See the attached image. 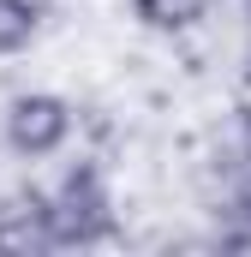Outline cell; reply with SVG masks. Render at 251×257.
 <instances>
[{
    "label": "cell",
    "mask_w": 251,
    "mask_h": 257,
    "mask_svg": "<svg viewBox=\"0 0 251 257\" xmlns=\"http://www.w3.org/2000/svg\"><path fill=\"white\" fill-rule=\"evenodd\" d=\"M120 233V209L108 192V174L96 162H72L60 186L48 192V239L54 251H90Z\"/></svg>",
    "instance_id": "obj_1"
},
{
    "label": "cell",
    "mask_w": 251,
    "mask_h": 257,
    "mask_svg": "<svg viewBox=\"0 0 251 257\" xmlns=\"http://www.w3.org/2000/svg\"><path fill=\"white\" fill-rule=\"evenodd\" d=\"M78 132V108L60 90H18L0 114V138L18 162H54Z\"/></svg>",
    "instance_id": "obj_2"
},
{
    "label": "cell",
    "mask_w": 251,
    "mask_h": 257,
    "mask_svg": "<svg viewBox=\"0 0 251 257\" xmlns=\"http://www.w3.org/2000/svg\"><path fill=\"white\" fill-rule=\"evenodd\" d=\"M0 251H54L48 239V192H24L0 203Z\"/></svg>",
    "instance_id": "obj_3"
},
{
    "label": "cell",
    "mask_w": 251,
    "mask_h": 257,
    "mask_svg": "<svg viewBox=\"0 0 251 257\" xmlns=\"http://www.w3.org/2000/svg\"><path fill=\"white\" fill-rule=\"evenodd\" d=\"M126 12L150 36H191L221 12V0H126Z\"/></svg>",
    "instance_id": "obj_4"
},
{
    "label": "cell",
    "mask_w": 251,
    "mask_h": 257,
    "mask_svg": "<svg viewBox=\"0 0 251 257\" xmlns=\"http://www.w3.org/2000/svg\"><path fill=\"white\" fill-rule=\"evenodd\" d=\"M48 18V0H0V60H18L36 48Z\"/></svg>",
    "instance_id": "obj_5"
},
{
    "label": "cell",
    "mask_w": 251,
    "mask_h": 257,
    "mask_svg": "<svg viewBox=\"0 0 251 257\" xmlns=\"http://www.w3.org/2000/svg\"><path fill=\"white\" fill-rule=\"evenodd\" d=\"M233 215L251 221V156H245V174H239V192H233Z\"/></svg>",
    "instance_id": "obj_6"
},
{
    "label": "cell",
    "mask_w": 251,
    "mask_h": 257,
    "mask_svg": "<svg viewBox=\"0 0 251 257\" xmlns=\"http://www.w3.org/2000/svg\"><path fill=\"white\" fill-rule=\"evenodd\" d=\"M239 126H245V156H251V72L239 84Z\"/></svg>",
    "instance_id": "obj_7"
},
{
    "label": "cell",
    "mask_w": 251,
    "mask_h": 257,
    "mask_svg": "<svg viewBox=\"0 0 251 257\" xmlns=\"http://www.w3.org/2000/svg\"><path fill=\"white\" fill-rule=\"evenodd\" d=\"M239 18H245V30H251V0H239Z\"/></svg>",
    "instance_id": "obj_8"
}]
</instances>
